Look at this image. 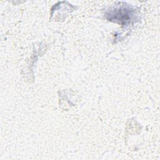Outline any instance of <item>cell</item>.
Masks as SVG:
<instances>
[{"label":"cell","instance_id":"cell-1","mask_svg":"<svg viewBox=\"0 0 160 160\" xmlns=\"http://www.w3.org/2000/svg\"><path fill=\"white\" fill-rule=\"evenodd\" d=\"M134 10L127 6L115 8L108 13V18L110 21L119 22L123 25H128L133 20Z\"/></svg>","mask_w":160,"mask_h":160}]
</instances>
